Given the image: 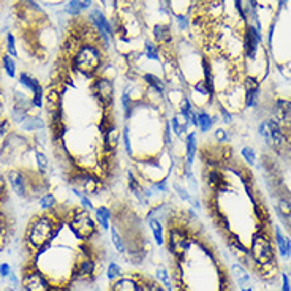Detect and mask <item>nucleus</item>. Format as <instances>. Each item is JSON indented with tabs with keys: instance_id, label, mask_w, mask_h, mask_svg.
Segmentation results:
<instances>
[{
	"instance_id": "1",
	"label": "nucleus",
	"mask_w": 291,
	"mask_h": 291,
	"mask_svg": "<svg viewBox=\"0 0 291 291\" xmlns=\"http://www.w3.org/2000/svg\"><path fill=\"white\" fill-rule=\"evenodd\" d=\"M72 209L62 211L59 206L51 212L37 214L27 223L24 233V245L30 258L45 253L51 247L52 241L59 236L60 228L65 225V218Z\"/></svg>"
},
{
	"instance_id": "2",
	"label": "nucleus",
	"mask_w": 291,
	"mask_h": 291,
	"mask_svg": "<svg viewBox=\"0 0 291 291\" xmlns=\"http://www.w3.org/2000/svg\"><path fill=\"white\" fill-rule=\"evenodd\" d=\"M197 242V236L190 230V223L185 220L184 212H177L173 220L168 221L166 227V239L165 245L168 248L173 260L185 261L188 252Z\"/></svg>"
},
{
	"instance_id": "3",
	"label": "nucleus",
	"mask_w": 291,
	"mask_h": 291,
	"mask_svg": "<svg viewBox=\"0 0 291 291\" xmlns=\"http://www.w3.org/2000/svg\"><path fill=\"white\" fill-rule=\"evenodd\" d=\"M102 63L103 52L95 43H82L70 60L72 70L86 78H95Z\"/></svg>"
},
{
	"instance_id": "4",
	"label": "nucleus",
	"mask_w": 291,
	"mask_h": 291,
	"mask_svg": "<svg viewBox=\"0 0 291 291\" xmlns=\"http://www.w3.org/2000/svg\"><path fill=\"white\" fill-rule=\"evenodd\" d=\"M65 225L79 242H90L99 234V225H96L90 211L81 206L72 207V211L65 218Z\"/></svg>"
},
{
	"instance_id": "5",
	"label": "nucleus",
	"mask_w": 291,
	"mask_h": 291,
	"mask_svg": "<svg viewBox=\"0 0 291 291\" xmlns=\"http://www.w3.org/2000/svg\"><path fill=\"white\" fill-rule=\"evenodd\" d=\"M65 179L68 185L72 188H78L82 193H86L90 198L102 195L106 190V181L93 171L82 170V168H75L70 173L65 174Z\"/></svg>"
},
{
	"instance_id": "6",
	"label": "nucleus",
	"mask_w": 291,
	"mask_h": 291,
	"mask_svg": "<svg viewBox=\"0 0 291 291\" xmlns=\"http://www.w3.org/2000/svg\"><path fill=\"white\" fill-rule=\"evenodd\" d=\"M250 255H252V261H253V268L275 261L274 242H272L271 234L265 228H260L253 234L252 245H250Z\"/></svg>"
},
{
	"instance_id": "7",
	"label": "nucleus",
	"mask_w": 291,
	"mask_h": 291,
	"mask_svg": "<svg viewBox=\"0 0 291 291\" xmlns=\"http://www.w3.org/2000/svg\"><path fill=\"white\" fill-rule=\"evenodd\" d=\"M90 92L95 102L103 111H113L114 100H116V87L111 78L105 75L95 76L92 84H90Z\"/></svg>"
},
{
	"instance_id": "8",
	"label": "nucleus",
	"mask_w": 291,
	"mask_h": 291,
	"mask_svg": "<svg viewBox=\"0 0 291 291\" xmlns=\"http://www.w3.org/2000/svg\"><path fill=\"white\" fill-rule=\"evenodd\" d=\"M21 286L24 291H52L54 285L49 277L35 266V263H29L22 269Z\"/></svg>"
},
{
	"instance_id": "9",
	"label": "nucleus",
	"mask_w": 291,
	"mask_h": 291,
	"mask_svg": "<svg viewBox=\"0 0 291 291\" xmlns=\"http://www.w3.org/2000/svg\"><path fill=\"white\" fill-rule=\"evenodd\" d=\"M99 261H100L99 258H87V256H81L76 253L70 282L93 283L96 280V275H99V272H96L99 271V266H96Z\"/></svg>"
},
{
	"instance_id": "10",
	"label": "nucleus",
	"mask_w": 291,
	"mask_h": 291,
	"mask_svg": "<svg viewBox=\"0 0 291 291\" xmlns=\"http://www.w3.org/2000/svg\"><path fill=\"white\" fill-rule=\"evenodd\" d=\"M225 241H227V247L230 253L238 260V263H241L242 266H250L253 269V261H252V255H250V247H247L241 238L236 233H228L225 234Z\"/></svg>"
},
{
	"instance_id": "11",
	"label": "nucleus",
	"mask_w": 291,
	"mask_h": 291,
	"mask_svg": "<svg viewBox=\"0 0 291 291\" xmlns=\"http://www.w3.org/2000/svg\"><path fill=\"white\" fill-rule=\"evenodd\" d=\"M89 19L96 29V32H99V37L105 41V45L109 46V38L114 35V30H113V24L106 18L105 13L99 8H93L89 13Z\"/></svg>"
},
{
	"instance_id": "12",
	"label": "nucleus",
	"mask_w": 291,
	"mask_h": 291,
	"mask_svg": "<svg viewBox=\"0 0 291 291\" xmlns=\"http://www.w3.org/2000/svg\"><path fill=\"white\" fill-rule=\"evenodd\" d=\"M120 136L122 132L117 125V122H114L113 125H109L106 130L100 133V140H102V154L106 155H116L117 147L120 144Z\"/></svg>"
},
{
	"instance_id": "13",
	"label": "nucleus",
	"mask_w": 291,
	"mask_h": 291,
	"mask_svg": "<svg viewBox=\"0 0 291 291\" xmlns=\"http://www.w3.org/2000/svg\"><path fill=\"white\" fill-rule=\"evenodd\" d=\"M260 43H261L260 29L253 24H247L245 34H244V52H245V57L248 60H255L256 59Z\"/></svg>"
},
{
	"instance_id": "14",
	"label": "nucleus",
	"mask_w": 291,
	"mask_h": 291,
	"mask_svg": "<svg viewBox=\"0 0 291 291\" xmlns=\"http://www.w3.org/2000/svg\"><path fill=\"white\" fill-rule=\"evenodd\" d=\"M260 79L255 76H247L244 79V105L245 108H256L260 103Z\"/></svg>"
},
{
	"instance_id": "15",
	"label": "nucleus",
	"mask_w": 291,
	"mask_h": 291,
	"mask_svg": "<svg viewBox=\"0 0 291 291\" xmlns=\"http://www.w3.org/2000/svg\"><path fill=\"white\" fill-rule=\"evenodd\" d=\"M268 120L271 128V149L282 155L285 152V147L288 146V138L285 135V130L275 119H268Z\"/></svg>"
},
{
	"instance_id": "16",
	"label": "nucleus",
	"mask_w": 291,
	"mask_h": 291,
	"mask_svg": "<svg viewBox=\"0 0 291 291\" xmlns=\"http://www.w3.org/2000/svg\"><path fill=\"white\" fill-rule=\"evenodd\" d=\"M274 119L282 127L291 128V100L277 99L274 103Z\"/></svg>"
},
{
	"instance_id": "17",
	"label": "nucleus",
	"mask_w": 291,
	"mask_h": 291,
	"mask_svg": "<svg viewBox=\"0 0 291 291\" xmlns=\"http://www.w3.org/2000/svg\"><path fill=\"white\" fill-rule=\"evenodd\" d=\"M140 280H138V275H123L119 280L109 283L108 291H140Z\"/></svg>"
},
{
	"instance_id": "18",
	"label": "nucleus",
	"mask_w": 291,
	"mask_h": 291,
	"mask_svg": "<svg viewBox=\"0 0 291 291\" xmlns=\"http://www.w3.org/2000/svg\"><path fill=\"white\" fill-rule=\"evenodd\" d=\"M184 143H185V157L182 160H184V163L187 166H191V168H193V163H195V158H197V154H198L197 132H188L187 136L184 138Z\"/></svg>"
},
{
	"instance_id": "19",
	"label": "nucleus",
	"mask_w": 291,
	"mask_h": 291,
	"mask_svg": "<svg viewBox=\"0 0 291 291\" xmlns=\"http://www.w3.org/2000/svg\"><path fill=\"white\" fill-rule=\"evenodd\" d=\"M274 239H275V247L279 250V255L283 260L291 258V239L282 231L280 227H274Z\"/></svg>"
},
{
	"instance_id": "20",
	"label": "nucleus",
	"mask_w": 291,
	"mask_h": 291,
	"mask_svg": "<svg viewBox=\"0 0 291 291\" xmlns=\"http://www.w3.org/2000/svg\"><path fill=\"white\" fill-rule=\"evenodd\" d=\"M197 119H198V130L201 133H209L214 125L218 122V116L217 114H209V111H206L204 108H198L197 109Z\"/></svg>"
},
{
	"instance_id": "21",
	"label": "nucleus",
	"mask_w": 291,
	"mask_h": 291,
	"mask_svg": "<svg viewBox=\"0 0 291 291\" xmlns=\"http://www.w3.org/2000/svg\"><path fill=\"white\" fill-rule=\"evenodd\" d=\"M143 81H144L146 87L155 90L160 96L166 99V90H168V84H166L165 79H161L160 76H157L154 73H144L143 75Z\"/></svg>"
},
{
	"instance_id": "22",
	"label": "nucleus",
	"mask_w": 291,
	"mask_h": 291,
	"mask_svg": "<svg viewBox=\"0 0 291 291\" xmlns=\"http://www.w3.org/2000/svg\"><path fill=\"white\" fill-rule=\"evenodd\" d=\"M170 127H171V130H173V135H174V138H177V140H184V138L187 136V133H188V128L191 127L190 123L179 114V113H176L174 116H171V119H170Z\"/></svg>"
},
{
	"instance_id": "23",
	"label": "nucleus",
	"mask_w": 291,
	"mask_h": 291,
	"mask_svg": "<svg viewBox=\"0 0 291 291\" xmlns=\"http://www.w3.org/2000/svg\"><path fill=\"white\" fill-rule=\"evenodd\" d=\"M95 221L105 233L109 231L111 225H113V212L108 206H96L95 207Z\"/></svg>"
},
{
	"instance_id": "24",
	"label": "nucleus",
	"mask_w": 291,
	"mask_h": 291,
	"mask_svg": "<svg viewBox=\"0 0 291 291\" xmlns=\"http://www.w3.org/2000/svg\"><path fill=\"white\" fill-rule=\"evenodd\" d=\"M109 233H111V242H113V247L116 248V252L119 255L125 256V253H127V242H125V234H123V231L119 230V227L116 223H113V225H111V228H109Z\"/></svg>"
},
{
	"instance_id": "25",
	"label": "nucleus",
	"mask_w": 291,
	"mask_h": 291,
	"mask_svg": "<svg viewBox=\"0 0 291 291\" xmlns=\"http://www.w3.org/2000/svg\"><path fill=\"white\" fill-rule=\"evenodd\" d=\"M21 130L22 132H45V128H48V120H45L43 117H40L37 114H30L22 123H21Z\"/></svg>"
},
{
	"instance_id": "26",
	"label": "nucleus",
	"mask_w": 291,
	"mask_h": 291,
	"mask_svg": "<svg viewBox=\"0 0 291 291\" xmlns=\"http://www.w3.org/2000/svg\"><path fill=\"white\" fill-rule=\"evenodd\" d=\"M146 223L149 225L150 231H152V238H154V242L158 247L165 245V239H166V231H165V225L158 218H147Z\"/></svg>"
},
{
	"instance_id": "27",
	"label": "nucleus",
	"mask_w": 291,
	"mask_h": 291,
	"mask_svg": "<svg viewBox=\"0 0 291 291\" xmlns=\"http://www.w3.org/2000/svg\"><path fill=\"white\" fill-rule=\"evenodd\" d=\"M154 38L157 43L160 45H171L173 41V30L170 24H155L154 29H152Z\"/></svg>"
},
{
	"instance_id": "28",
	"label": "nucleus",
	"mask_w": 291,
	"mask_h": 291,
	"mask_svg": "<svg viewBox=\"0 0 291 291\" xmlns=\"http://www.w3.org/2000/svg\"><path fill=\"white\" fill-rule=\"evenodd\" d=\"M231 272H233V277H234V282L238 283V286L241 289L247 288L250 285V274H248L247 268L242 266L241 263H234L231 266Z\"/></svg>"
},
{
	"instance_id": "29",
	"label": "nucleus",
	"mask_w": 291,
	"mask_h": 291,
	"mask_svg": "<svg viewBox=\"0 0 291 291\" xmlns=\"http://www.w3.org/2000/svg\"><path fill=\"white\" fill-rule=\"evenodd\" d=\"M92 0H68L65 5V13L70 16H79L82 11L90 10Z\"/></svg>"
},
{
	"instance_id": "30",
	"label": "nucleus",
	"mask_w": 291,
	"mask_h": 291,
	"mask_svg": "<svg viewBox=\"0 0 291 291\" xmlns=\"http://www.w3.org/2000/svg\"><path fill=\"white\" fill-rule=\"evenodd\" d=\"M256 271V275L260 277L261 280H271L277 275V271H279V265H277V260L266 263V265H260L253 268Z\"/></svg>"
},
{
	"instance_id": "31",
	"label": "nucleus",
	"mask_w": 291,
	"mask_h": 291,
	"mask_svg": "<svg viewBox=\"0 0 291 291\" xmlns=\"http://www.w3.org/2000/svg\"><path fill=\"white\" fill-rule=\"evenodd\" d=\"M155 280L160 282L168 291H173V289H174V286H173V279H171V272H170V269L166 268L165 265H158V266H157Z\"/></svg>"
},
{
	"instance_id": "32",
	"label": "nucleus",
	"mask_w": 291,
	"mask_h": 291,
	"mask_svg": "<svg viewBox=\"0 0 291 291\" xmlns=\"http://www.w3.org/2000/svg\"><path fill=\"white\" fill-rule=\"evenodd\" d=\"M105 275H106L108 282L113 283V282L119 280L120 277H123L125 274H123V269H122V266L119 265V263H116L114 260H109L108 266H106V269H105Z\"/></svg>"
},
{
	"instance_id": "33",
	"label": "nucleus",
	"mask_w": 291,
	"mask_h": 291,
	"mask_svg": "<svg viewBox=\"0 0 291 291\" xmlns=\"http://www.w3.org/2000/svg\"><path fill=\"white\" fill-rule=\"evenodd\" d=\"M37 203H38L40 209L43 211V212H51V211H54L55 207L59 206L57 198H55V195H54V193H51V191L45 193V195H41Z\"/></svg>"
},
{
	"instance_id": "34",
	"label": "nucleus",
	"mask_w": 291,
	"mask_h": 291,
	"mask_svg": "<svg viewBox=\"0 0 291 291\" xmlns=\"http://www.w3.org/2000/svg\"><path fill=\"white\" fill-rule=\"evenodd\" d=\"M120 143L123 147V152L127 154L128 158H135V150H133V143H132V133H130V125H123L122 128V136H120Z\"/></svg>"
},
{
	"instance_id": "35",
	"label": "nucleus",
	"mask_w": 291,
	"mask_h": 291,
	"mask_svg": "<svg viewBox=\"0 0 291 291\" xmlns=\"http://www.w3.org/2000/svg\"><path fill=\"white\" fill-rule=\"evenodd\" d=\"M34 157H35V165H37V171L41 174V176H48V171H49V158L48 155L45 154L43 150H38L35 149L34 150Z\"/></svg>"
},
{
	"instance_id": "36",
	"label": "nucleus",
	"mask_w": 291,
	"mask_h": 291,
	"mask_svg": "<svg viewBox=\"0 0 291 291\" xmlns=\"http://www.w3.org/2000/svg\"><path fill=\"white\" fill-rule=\"evenodd\" d=\"M136 275H138V280H140V286H141L140 291H165V286L160 282L149 279L147 275H143V274H136Z\"/></svg>"
},
{
	"instance_id": "37",
	"label": "nucleus",
	"mask_w": 291,
	"mask_h": 291,
	"mask_svg": "<svg viewBox=\"0 0 291 291\" xmlns=\"http://www.w3.org/2000/svg\"><path fill=\"white\" fill-rule=\"evenodd\" d=\"M144 54H146V57L149 60L160 62V48L152 40H146L144 41Z\"/></svg>"
},
{
	"instance_id": "38",
	"label": "nucleus",
	"mask_w": 291,
	"mask_h": 291,
	"mask_svg": "<svg viewBox=\"0 0 291 291\" xmlns=\"http://www.w3.org/2000/svg\"><path fill=\"white\" fill-rule=\"evenodd\" d=\"M2 68H4V72L8 78H11V79L16 78V62L7 52L2 55Z\"/></svg>"
},
{
	"instance_id": "39",
	"label": "nucleus",
	"mask_w": 291,
	"mask_h": 291,
	"mask_svg": "<svg viewBox=\"0 0 291 291\" xmlns=\"http://www.w3.org/2000/svg\"><path fill=\"white\" fill-rule=\"evenodd\" d=\"M150 187L154 188V191L157 193V195H170L171 193V188L168 185V182H166V177L165 179H158V181L155 182H149Z\"/></svg>"
},
{
	"instance_id": "40",
	"label": "nucleus",
	"mask_w": 291,
	"mask_h": 291,
	"mask_svg": "<svg viewBox=\"0 0 291 291\" xmlns=\"http://www.w3.org/2000/svg\"><path fill=\"white\" fill-rule=\"evenodd\" d=\"M5 49L7 54H10L11 57H18V49H16V38L11 32L5 35Z\"/></svg>"
},
{
	"instance_id": "41",
	"label": "nucleus",
	"mask_w": 291,
	"mask_h": 291,
	"mask_svg": "<svg viewBox=\"0 0 291 291\" xmlns=\"http://www.w3.org/2000/svg\"><path fill=\"white\" fill-rule=\"evenodd\" d=\"M173 191L176 193V195L181 198L182 201H187V203H190V200H191V193L188 191V188H185L182 184H179V182H173Z\"/></svg>"
},
{
	"instance_id": "42",
	"label": "nucleus",
	"mask_w": 291,
	"mask_h": 291,
	"mask_svg": "<svg viewBox=\"0 0 291 291\" xmlns=\"http://www.w3.org/2000/svg\"><path fill=\"white\" fill-rule=\"evenodd\" d=\"M258 133H260V136L263 138V140H265L266 146L271 147V128H269V120H268V119H265V120L260 123Z\"/></svg>"
},
{
	"instance_id": "43",
	"label": "nucleus",
	"mask_w": 291,
	"mask_h": 291,
	"mask_svg": "<svg viewBox=\"0 0 291 291\" xmlns=\"http://www.w3.org/2000/svg\"><path fill=\"white\" fill-rule=\"evenodd\" d=\"M218 117L221 119V122L225 123V125H231L233 123V113L225 106V105H218Z\"/></svg>"
},
{
	"instance_id": "44",
	"label": "nucleus",
	"mask_w": 291,
	"mask_h": 291,
	"mask_svg": "<svg viewBox=\"0 0 291 291\" xmlns=\"http://www.w3.org/2000/svg\"><path fill=\"white\" fill-rule=\"evenodd\" d=\"M11 133V119L10 117H0V141Z\"/></svg>"
},
{
	"instance_id": "45",
	"label": "nucleus",
	"mask_w": 291,
	"mask_h": 291,
	"mask_svg": "<svg viewBox=\"0 0 291 291\" xmlns=\"http://www.w3.org/2000/svg\"><path fill=\"white\" fill-rule=\"evenodd\" d=\"M241 155H242V158H244L248 165H250V166L256 165V152H255L252 147H248V146L242 147Z\"/></svg>"
},
{
	"instance_id": "46",
	"label": "nucleus",
	"mask_w": 291,
	"mask_h": 291,
	"mask_svg": "<svg viewBox=\"0 0 291 291\" xmlns=\"http://www.w3.org/2000/svg\"><path fill=\"white\" fill-rule=\"evenodd\" d=\"M8 182H7V176H4V173L0 171V206H2V203L7 201L8 198Z\"/></svg>"
},
{
	"instance_id": "47",
	"label": "nucleus",
	"mask_w": 291,
	"mask_h": 291,
	"mask_svg": "<svg viewBox=\"0 0 291 291\" xmlns=\"http://www.w3.org/2000/svg\"><path fill=\"white\" fill-rule=\"evenodd\" d=\"M214 140L218 144H227L230 141V133L225 128H215L214 132Z\"/></svg>"
},
{
	"instance_id": "48",
	"label": "nucleus",
	"mask_w": 291,
	"mask_h": 291,
	"mask_svg": "<svg viewBox=\"0 0 291 291\" xmlns=\"http://www.w3.org/2000/svg\"><path fill=\"white\" fill-rule=\"evenodd\" d=\"M176 24L179 27V30L181 32H185L188 27H190V21L185 15H176Z\"/></svg>"
},
{
	"instance_id": "49",
	"label": "nucleus",
	"mask_w": 291,
	"mask_h": 291,
	"mask_svg": "<svg viewBox=\"0 0 291 291\" xmlns=\"http://www.w3.org/2000/svg\"><path fill=\"white\" fill-rule=\"evenodd\" d=\"M11 271H13V268L10 263H0V277H2V279H8Z\"/></svg>"
},
{
	"instance_id": "50",
	"label": "nucleus",
	"mask_w": 291,
	"mask_h": 291,
	"mask_svg": "<svg viewBox=\"0 0 291 291\" xmlns=\"http://www.w3.org/2000/svg\"><path fill=\"white\" fill-rule=\"evenodd\" d=\"M234 8H236V11L239 13V16L242 19L247 18V10L244 8V0H234Z\"/></svg>"
},
{
	"instance_id": "51",
	"label": "nucleus",
	"mask_w": 291,
	"mask_h": 291,
	"mask_svg": "<svg viewBox=\"0 0 291 291\" xmlns=\"http://www.w3.org/2000/svg\"><path fill=\"white\" fill-rule=\"evenodd\" d=\"M10 283H11V288H19V277L16 275V272L15 271H11V274L8 275V279H7Z\"/></svg>"
},
{
	"instance_id": "52",
	"label": "nucleus",
	"mask_w": 291,
	"mask_h": 291,
	"mask_svg": "<svg viewBox=\"0 0 291 291\" xmlns=\"http://www.w3.org/2000/svg\"><path fill=\"white\" fill-rule=\"evenodd\" d=\"M282 291H291V283H289V275L282 272Z\"/></svg>"
},
{
	"instance_id": "53",
	"label": "nucleus",
	"mask_w": 291,
	"mask_h": 291,
	"mask_svg": "<svg viewBox=\"0 0 291 291\" xmlns=\"http://www.w3.org/2000/svg\"><path fill=\"white\" fill-rule=\"evenodd\" d=\"M272 37H274V24L269 27V35H268V43H269V46L272 45Z\"/></svg>"
},
{
	"instance_id": "54",
	"label": "nucleus",
	"mask_w": 291,
	"mask_h": 291,
	"mask_svg": "<svg viewBox=\"0 0 291 291\" xmlns=\"http://www.w3.org/2000/svg\"><path fill=\"white\" fill-rule=\"evenodd\" d=\"M2 113H4V93L0 90V117H2Z\"/></svg>"
},
{
	"instance_id": "55",
	"label": "nucleus",
	"mask_w": 291,
	"mask_h": 291,
	"mask_svg": "<svg viewBox=\"0 0 291 291\" xmlns=\"http://www.w3.org/2000/svg\"><path fill=\"white\" fill-rule=\"evenodd\" d=\"M286 2H288V0H279V5L283 7V5H286Z\"/></svg>"
},
{
	"instance_id": "56",
	"label": "nucleus",
	"mask_w": 291,
	"mask_h": 291,
	"mask_svg": "<svg viewBox=\"0 0 291 291\" xmlns=\"http://www.w3.org/2000/svg\"><path fill=\"white\" fill-rule=\"evenodd\" d=\"M241 291H253V289H252L250 286H247V288H244V289H241Z\"/></svg>"
},
{
	"instance_id": "57",
	"label": "nucleus",
	"mask_w": 291,
	"mask_h": 291,
	"mask_svg": "<svg viewBox=\"0 0 291 291\" xmlns=\"http://www.w3.org/2000/svg\"><path fill=\"white\" fill-rule=\"evenodd\" d=\"M13 289H15V288H5L4 291H13Z\"/></svg>"
}]
</instances>
